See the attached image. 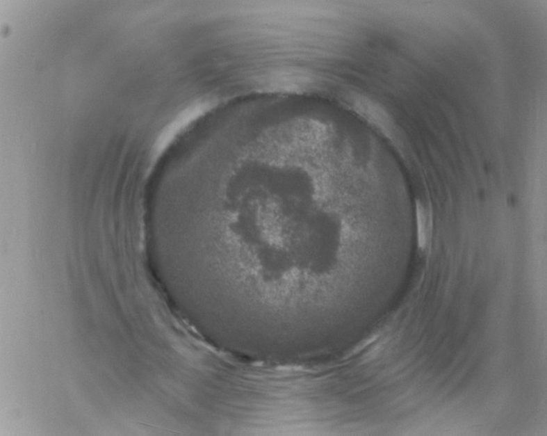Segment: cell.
<instances>
[{
	"mask_svg": "<svg viewBox=\"0 0 547 436\" xmlns=\"http://www.w3.org/2000/svg\"><path fill=\"white\" fill-rule=\"evenodd\" d=\"M432 217L430 211L421 204H416L418 247L425 249L432 233Z\"/></svg>",
	"mask_w": 547,
	"mask_h": 436,
	"instance_id": "obj_2",
	"label": "cell"
},
{
	"mask_svg": "<svg viewBox=\"0 0 547 436\" xmlns=\"http://www.w3.org/2000/svg\"><path fill=\"white\" fill-rule=\"evenodd\" d=\"M352 102H354V108L358 112L370 122L375 123L377 126L380 127L381 129H386L390 127L389 117L376 102L362 97H354L352 99Z\"/></svg>",
	"mask_w": 547,
	"mask_h": 436,
	"instance_id": "obj_1",
	"label": "cell"
}]
</instances>
